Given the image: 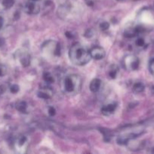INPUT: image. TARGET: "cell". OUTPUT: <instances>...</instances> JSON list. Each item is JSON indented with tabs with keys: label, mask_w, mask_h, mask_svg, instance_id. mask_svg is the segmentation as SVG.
Wrapping results in <instances>:
<instances>
[{
	"label": "cell",
	"mask_w": 154,
	"mask_h": 154,
	"mask_svg": "<svg viewBox=\"0 0 154 154\" xmlns=\"http://www.w3.org/2000/svg\"><path fill=\"white\" fill-rule=\"evenodd\" d=\"M69 57L75 66H82L87 64L91 60L89 51L80 44H74L69 51Z\"/></svg>",
	"instance_id": "cell-1"
},
{
	"label": "cell",
	"mask_w": 154,
	"mask_h": 154,
	"mask_svg": "<svg viewBox=\"0 0 154 154\" xmlns=\"http://www.w3.org/2000/svg\"><path fill=\"white\" fill-rule=\"evenodd\" d=\"M140 61L139 59L133 54L126 55L122 61V65L125 69L128 71H135L138 69Z\"/></svg>",
	"instance_id": "cell-2"
},
{
	"label": "cell",
	"mask_w": 154,
	"mask_h": 154,
	"mask_svg": "<svg viewBox=\"0 0 154 154\" xmlns=\"http://www.w3.org/2000/svg\"><path fill=\"white\" fill-rule=\"evenodd\" d=\"M77 81H78V78L75 75H69V76L66 77L63 82L65 90L67 93H73L75 90V87L78 84Z\"/></svg>",
	"instance_id": "cell-3"
},
{
	"label": "cell",
	"mask_w": 154,
	"mask_h": 154,
	"mask_svg": "<svg viewBox=\"0 0 154 154\" xmlns=\"http://www.w3.org/2000/svg\"><path fill=\"white\" fill-rule=\"evenodd\" d=\"M24 11L27 14L30 15L37 14L40 11V5L38 4L36 1H32L29 0L28 2L25 5Z\"/></svg>",
	"instance_id": "cell-4"
},
{
	"label": "cell",
	"mask_w": 154,
	"mask_h": 154,
	"mask_svg": "<svg viewBox=\"0 0 154 154\" xmlns=\"http://www.w3.org/2000/svg\"><path fill=\"white\" fill-rule=\"evenodd\" d=\"M91 57L96 60H102L105 57L106 52L105 50L99 46H95L89 50Z\"/></svg>",
	"instance_id": "cell-5"
},
{
	"label": "cell",
	"mask_w": 154,
	"mask_h": 154,
	"mask_svg": "<svg viewBox=\"0 0 154 154\" xmlns=\"http://www.w3.org/2000/svg\"><path fill=\"white\" fill-rule=\"evenodd\" d=\"M143 32V28L141 26H135L132 27V28H128L124 32V36L127 38H132L136 37V36L139 35L140 33Z\"/></svg>",
	"instance_id": "cell-6"
},
{
	"label": "cell",
	"mask_w": 154,
	"mask_h": 154,
	"mask_svg": "<svg viewBox=\"0 0 154 154\" xmlns=\"http://www.w3.org/2000/svg\"><path fill=\"white\" fill-rule=\"evenodd\" d=\"M137 135H138L137 134H128V135H122V136H119L117 138L116 141L120 145H125V144L129 142V141L135 138Z\"/></svg>",
	"instance_id": "cell-7"
},
{
	"label": "cell",
	"mask_w": 154,
	"mask_h": 154,
	"mask_svg": "<svg viewBox=\"0 0 154 154\" xmlns=\"http://www.w3.org/2000/svg\"><path fill=\"white\" fill-rule=\"evenodd\" d=\"M116 108H117V105H116V104H108V105H104V106L101 108V113L105 116H110V114L114 113Z\"/></svg>",
	"instance_id": "cell-8"
},
{
	"label": "cell",
	"mask_w": 154,
	"mask_h": 154,
	"mask_svg": "<svg viewBox=\"0 0 154 154\" xmlns=\"http://www.w3.org/2000/svg\"><path fill=\"white\" fill-rule=\"evenodd\" d=\"M52 92L49 87H44V88L40 89L37 93L38 97L42 99H48L51 97Z\"/></svg>",
	"instance_id": "cell-9"
},
{
	"label": "cell",
	"mask_w": 154,
	"mask_h": 154,
	"mask_svg": "<svg viewBox=\"0 0 154 154\" xmlns=\"http://www.w3.org/2000/svg\"><path fill=\"white\" fill-rule=\"evenodd\" d=\"M19 60L24 67H27L30 64V55L27 52H21L19 55Z\"/></svg>",
	"instance_id": "cell-10"
},
{
	"label": "cell",
	"mask_w": 154,
	"mask_h": 154,
	"mask_svg": "<svg viewBox=\"0 0 154 154\" xmlns=\"http://www.w3.org/2000/svg\"><path fill=\"white\" fill-rule=\"evenodd\" d=\"M101 86V81L99 78H95L92 80L89 85V89L92 93H97L100 90Z\"/></svg>",
	"instance_id": "cell-11"
},
{
	"label": "cell",
	"mask_w": 154,
	"mask_h": 154,
	"mask_svg": "<svg viewBox=\"0 0 154 154\" xmlns=\"http://www.w3.org/2000/svg\"><path fill=\"white\" fill-rule=\"evenodd\" d=\"M15 107L19 112L22 113V114H27V104L24 101H20V102H17Z\"/></svg>",
	"instance_id": "cell-12"
},
{
	"label": "cell",
	"mask_w": 154,
	"mask_h": 154,
	"mask_svg": "<svg viewBox=\"0 0 154 154\" xmlns=\"http://www.w3.org/2000/svg\"><path fill=\"white\" fill-rule=\"evenodd\" d=\"M145 89V86L143 83L141 82H137L136 84H134L132 87V90L134 93H140L142 92H143Z\"/></svg>",
	"instance_id": "cell-13"
},
{
	"label": "cell",
	"mask_w": 154,
	"mask_h": 154,
	"mask_svg": "<svg viewBox=\"0 0 154 154\" xmlns=\"http://www.w3.org/2000/svg\"><path fill=\"white\" fill-rule=\"evenodd\" d=\"M42 78H43L44 81L47 84H51V83L54 82V78H53L52 75L48 72H44Z\"/></svg>",
	"instance_id": "cell-14"
},
{
	"label": "cell",
	"mask_w": 154,
	"mask_h": 154,
	"mask_svg": "<svg viewBox=\"0 0 154 154\" xmlns=\"http://www.w3.org/2000/svg\"><path fill=\"white\" fill-rule=\"evenodd\" d=\"M14 0H2L1 5L4 9H9L13 7Z\"/></svg>",
	"instance_id": "cell-15"
},
{
	"label": "cell",
	"mask_w": 154,
	"mask_h": 154,
	"mask_svg": "<svg viewBox=\"0 0 154 154\" xmlns=\"http://www.w3.org/2000/svg\"><path fill=\"white\" fill-rule=\"evenodd\" d=\"M117 72H118V69L116 66H113L110 69L108 72V75L111 79H114L116 78V75H117Z\"/></svg>",
	"instance_id": "cell-16"
},
{
	"label": "cell",
	"mask_w": 154,
	"mask_h": 154,
	"mask_svg": "<svg viewBox=\"0 0 154 154\" xmlns=\"http://www.w3.org/2000/svg\"><path fill=\"white\" fill-rule=\"evenodd\" d=\"M135 45L137 48H143L146 45V42L143 38L138 37L135 41Z\"/></svg>",
	"instance_id": "cell-17"
},
{
	"label": "cell",
	"mask_w": 154,
	"mask_h": 154,
	"mask_svg": "<svg viewBox=\"0 0 154 154\" xmlns=\"http://www.w3.org/2000/svg\"><path fill=\"white\" fill-rule=\"evenodd\" d=\"M99 27L100 29H101V31H107V30H108L109 28H110V23H109L108 22H107V21H104V22L100 23Z\"/></svg>",
	"instance_id": "cell-18"
},
{
	"label": "cell",
	"mask_w": 154,
	"mask_h": 154,
	"mask_svg": "<svg viewBox=\"0 0 154 154\" xmlns=\"http://www.w3.org/2000/svg\"><path fill=\"white\" fill-rule=\"evenodd\" d=\"M27 138L25 136H20L19 138L17 140V144H18L19 147H22L26 142H27Z\"/></svg>",
	"instance_id": "cell-19"
},
{
	"label": "cell",
	"mask_w": 154,
	"mask_h": 154,
	"mask_svg": "<svg viewBox=\"0 0 154 154\" xmlns=\"http://www.w3.org/2000/svg\"><path fill=\"white\" fill-rule=\"evenodd\" d=\"M20 90V87L18 84H12L10 87V91L11 93L15 94V93H18Z\"/></svg>",
	"instance_id": "cell-20"
},
{
	"label": "cell",
	"mask_w": 154,
	"mask_h": 154,
	"mask_svg": "<svg viewBox=\"0 0 154 154\" xmlns=\"http://www.w3.org/2000/svg\"><path fill=\"white\" fill-rule=\"evenodd\" d=\"M7 73V68L4 65L0 64V77H3Z\"/></svg>",
	"instance_id": "cell-21"
},
{
	"label": "cell",
	"mask_w": 154,
	"mask_h": 154,
	"mask_svg": "<svg viewBox=\"0 0 154 154\" xmlns=\"http://www.w3.org/2000/svg\"><path fill=\"white\" fill-rule=\"evenodd\" d=\"M94 34H95V32H94L93 29H90L86 30L85 32V34H84V36L85 38H91L92 36L94 35Z\"/></svg>",
	"instance_id": "cell-22"
},
{
	"label": "cell",
	"mask_w": 154,
	"mask_h": 154,
	"mask_svg": "<svg viewBox=\"0 0 154 154\" xmlns=\"http://www.w3.org/2000/svg\"><path fill=\"white\" fill-rule=\"evenodd\" d=\"M149 69L150 73L154 76V58L150 60L149 64Z\"/></svg>",
	"instance_id": "cell-23"
},
{
	"label": "cell",
	"mask_w": 154,
	"mask_h": 154,
	"mask_svg": "<svg viewBox=\"0 0 154 154\" xmlns=\"http://www.w3.org/2000/svg\"><path fill=\"white\" fill-rule=\"evenodd\" d=\"M48 114H49L51 117H54V116L56 114L55 108H54V107H50L48 110Z\"/></svg>",
	"instance_id": "cell-24"
},
{
	"label": "cell",
	"mask_w": 154,
	"mask_h": 154,
	"mask_svg": "<svg viewBox=\"0 0 154 154\" xmlns=\"http://www.w3.org/2000/svg\"><path fill=\"white\" fill-rule=\"evenodd\" d=\"M85 3L87 5L93 6L95 4V2H96V0H85Z\"/></svg>",
	"instance_id": "cell-25"
},
{
	"label": "cell",
	"mask_w": 154,
	"mask_h": 154,
	"mask_svg": "<svg viewBox=\"0 0 154 154\" xmlns=\"http://www.w3.org/2000/svg\"><path fill=\"white\" fill-rule=\"evenodd\" d=\"M3 24H4V19H3L2 17L0 16V29L3 26Z\"/></svg>",
	"instance_id": "cell-26"
},
{
	"label": "cell",
	"mask_w": 154,
	"mask_h": 154,
	"mask_svg": "<svg viewBox=\"0 0 154 154\" xmlns=\"http://www.w3.org/2000/svg\"><path fill=\"white\" fill-rule=\"evenodd\" d=\"M4 45H5V39L3 38L0 37V48L2 47Z\"/></svg>",
	"instance_id": "cell-27"
},
{
	"label": "cell",
	"mask_w": 154,
	"mask_h": 154,
	"mask_svg": "<svg viewBox=\"0 0 154 154\" xmlns=\"http://www.w3.org/2000/svg\"><path fill=\"white\" fill-rule=\"evenodd\" d=\"M66 36L67 38H72V37H73V36H72V33H70V32H66Z\"/></svg>",
	"instance_id": "cell-28"
},
{
	"label": "cell",
	"mask_w": 154,
	"mask_h": 154,
	"mask_svg": "<svg viewBox=\"0 0 154 154\" xmlns=\"http://www.w3.org/2000/svg\"><path fill=\"white\" fill-rule=\"evenodd\" d=\"M32 1H36V2H38V0H32Z\"/></svg>",
	"instance_id": "cell-29"
},
{
	"label": "cell",
	"mask_w": 154,
	"mask_h": 154,
	"mask_svg": "<svg viewBox=\"0 0 154 154\" xmlns=\"http://www.w3.org/2000/svg\"><path fill=\"white\" fill-rule=\"evenodd\" d=\"M152 153H154V150H152Z\"/></svg>",
	"instance_id": "cell-30"
},
{
	"label": "cell",
	"mask_w": 154,
	"mask_h": 154,
	"mask_svg": "<svg viewBox=\"0 0 154 154\" xmlns=\"http://www.w3.org/2000/svg\"><path fill=\"white\" fill-rule=\"evenodd\" d=\"M119 1H121V0H119Z\"/></svg>",
	"instance_id": "cell-31"
}]
</instances>
